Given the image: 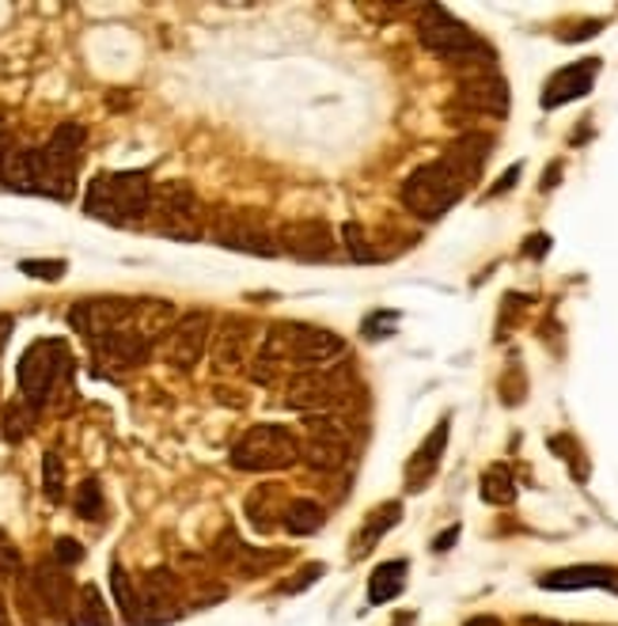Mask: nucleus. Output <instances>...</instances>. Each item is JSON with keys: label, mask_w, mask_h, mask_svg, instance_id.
I'll list each match as a JSON object with an SVG mask.
<instances>
[{"label": "nucleus", "mask_w": 618, "mask_h": 626, "mask_svg": "<svg viewBox=\"0 0 618 626\" xmlns=\"http://www.w3.org/2000/svg\"><path fill=\"white\" fill-rule=\"evenodd\" d=\"M152 191L149 171H99L84 194V213L115 228L141 225L152 213Z\"/></svg>", "instance_id": "f257e3e1"}, {"label": "nucleus", "mask_w": 618, "mask_h": 626, "mask_svg": "<svg viewBox=\"0 0 618 626\" xmlns=\"http://www.w3.org/2000/svg\"><path fill=\"white\" fill-rule=\"evenodd\" d=\"M418 42L441 62L463 68H486L494 65V46L486 39H478L475 31L463 20L448 12L441 4H425L422 15H418Z\"/></svg>", "instance_id": "f03ea898"}, {"label": "nucleus", "mask_w": 618, "mask_h": 626, "mask_svg": "<svg viewBox=\"0 0 618 626\" xmlns=\"http://www.w3.org/2000/svg\"><path fill=\"white\" fill-rule=\"evenodd\" d=\"M467 186L470 183L448 164V160L436 156V160H429V164L410 171L406 183H402V191H399V202H402V209L414 213L418 220L433 225V220H441L448 209H456V202L467 194Z\"/></svg>", "instance_id": "7ed1b4c3"}, {"label": "nucleus", "mask_w": 618, "mask_h": 626, "mask_svg": "<svg viewBox=\"0 0 618 626\" xmlns=\"http://www.w3.org/2000/svg\"><path fill=\"white\" fill-rule=\"evenodd\" d=\"M84 141H88V130L80 122H62L42 149H34V186H39L42 198H73Z\"/></svg>", "instance_id": "20e7f679"}, {"label": "nucleus", "mask_w": 618, "mask_h": 626, "mask_svg": "<svg viewBox=\"0 0 618 626\" xmlns=\"http://www.w3.org/2000/svg\"><path fill=\"white\" fill-rule=\"evenodd\" d=\"M15 380H20V399H28L34 410L50 407L57 391H68L73 380V357H68L62 338H39L23 349L20 365H15Z\"/></svg>", "instance_id": "39448f33"}, {"label": "nucleus", "mask_w": 618, "mask_h": 626, "mask_svg": "<svg viewBox=\"0 0 618 626\" xmlns=\"http://www.w3.org/2000/svg\"><path fill=\"white\" fill-rule=\"evenodd\" d=\"M300 436L289 425H251L236 444H231L228 460L236 471H247V475H273V471H289L293 463H300Z\"/></svg>", "instance_id": "423d86ee"}, {"label": "nucleus", "mask_w": 618, "mask_h": 626, "mask_svg": "<svg viewBox=\"0 0 618 626\" xmlns=\"http://www.w3.org/2000/svg\"><path fill=\"white\" fill-rule=\"evenodd\" d=\"M152 228L167 239H178V244H197L205 236V217L202 198L194 194V186L186 179H167L152 191Z\"/></svg>", "instance_id": "0eeeda50"}, {"label": "nucleus", "mask_w": 618, "mask_h": 626, "mask_svg": "<svg viewBox=\"0 0 618 626\" xmlns=\"http://www.w3.org/2000/svg\"><path fill=\"white\" fill-rule=\"evenodd\" d=\"M349 391H354V373L346 365L312 368V373L289 376L285 407L304 410V414H330L334 407L349 399Z\"/></svg>", "instance_id": "6e6552de"}, {"label": "nucleus", "mask_w": 618, "mask_h": 626, "mask_svg": "<svg viewBox=\"0 0 618 626\" xmlns=\"http://www.w3.org/2000/svg\"><path fill=\"white\" fill-rule=\"evenodd\" d=\"M205 236H209L217 247H225V251L254 255V259H278V255H281L278 231H270L259 217H251V213H239V209L209 213Z\"/></svg>", "instance_id": "1a4fd4ad"}, {"label": "nucleus", "mask_w": 618, "mask_h": 626, "mask_svg": "<svg viewBox=\"0 0 618 626\" xmlns=\"http://www.w3.org/2000/svg\"><path fill=\"white\" fill-rule=\"evenodd\" d=\"M183 612H186V589L175 570L160 565V570H149L137 581V626L175 623Z\"/></svg>", "instance_id": "9d476101"}, {"label": "nucleus", "mask_w": 618, "mask_h": 626, "mask_svg": "<svg viewBox=\"0 0 618 626\" xmlns=\"http://www.w3.org/2000/svg\"><path fill=\"white\" fill-rule=\"evenodd\" d=\"M133 315H137V300L133 296H88V300H76L68 307V327L76 334H84L88 342L107 338L115 331L133 327Z\"/></svg>", "instance_id": "9b49d317"}, {"label": "nucleus", "mask_w": 618, "mask_h": 626, "mask_svg": "<svg viewBox=\"0 0 618 626\" xmlns=\"http://www.w3.org/2000/svg\"><path fill=\"white\" fill-rule=\"evenodd\" d=\"M289 338V368L296 373H312V368H330L346 354V338L326 327H312V323H285Z\"/></svg>", "instance_id": "f8f14e48"}, {"label": "nucleus", "mask_w": 618, "mask_h": 626, "mask_svg": "<svg viewBox=\"0 0 618 626\" xmlns=\"http://www.w3.org/2000/svg\"><path fill=\"white\" fill-rule=\"evenodd\" d=\"M452 110H463V115L505 118L509 115V84H505V76L494 73V65L463 68V80L456 88V99H452Z\"/></svg>", "instance_id": "ddd939ff"}, {"label": "nucleus", "mask_w": 618, "mask_h": 626, "mask_svg": "<svg viewBox=\"0 0 618 626\" xmlns=\"http://www.w3.org/2000/svg\"><path fill=\"white\" fill-rule=\"evenodd\" d=\"M213 346V315L209 312H186L178 315V323L167 331L163 338V357L171 368L178 373H191V368L209 354Z\"/></svg>", "instance_id": "4468645a"}, {"label": "nucleus", "mask_w": 618, "mask_h": 626, "mask_svg": "<svg viewBox=\"0 0 618 626\" xmlns=\"http://www.w3.org/2000/svg\"><path fill=\"white\" fill-rule=\"evenodd\" d=\"M278 244H281V255H293L300 262H326L334 259V231L326 220H293V225H281L278 228Z\"/></svg>", "instance_id": "2eb2a0df"}, {"label": "nucleus", "mask_w": 618, "mask_h": 626, "mask_svg": "<svg viewBox=\"0 0 618 626\" xmlns=\"http://www.w3.org/2000/svg\"><path fill=\"white\" fill-rule=\"evenodd\" d=\"M213 559H217V565H225V570L239 573V578H259V573L285 562V554L254 551V547H247L236 531L225 528V531H220V539H217V547H213Z\"/></svg>", "instance_id": "dca6fc26"}, {"label": "nucleus", "mask_w": 618, "mask_h": 626, "mask_svg": "<svg viewBox=\"0 0 618 626\" xmlns=\"http://www.w3.org/2000/svg\"><path fill=\"white\" fill-rule=\"evenodd\" d=\"M599 65H604L599 57H581V62L557 68L543 88V110H557L573 99H585L592 91V84H596V76H599Z\"/></svg>", "instance_id": "f3484780"}, {"label": "nucleus", "mask_w": 618, "mask_h": 626, "mask_svg": "<svg viewBox=\"0 0 618 626\" xmlns=\"http://www.w3.org/2000/svg\"><path fill=\"white\" fill-rule=\"evenodd\" d=\"M96 357L102 361V368H115V373H126V368H137L152 357V342L144 334H137L133 327L126 331H115L107 338H96L91 342Z\"/></svg>", "instance_id": "a211bd4d"}, {"label": "nucleus", "mask_w": 618, "mask_h": 626, "mask_svg": "<svg viewBox=\"0 0 618 626\" xmlns=\"http://www.w3.org/2000/svg\"><path fill=\"white\" fill-rule=\"evenodd\" d=\"M448 436H452V422L441 418V422L433 425V433L418 444V452L406 463V490L410 494H422L425 486L433 483L436 467H441V460H444V449H448Z\"/></svg>", "instance_id": "6ab92c4d"}, {"label": "nucleus", "mask_w": 618, "mask_h": 626, "mask_svg": "<svg viewBox=\"0 0 618 626\" xmlns=\"http://www.w3.org/2000/svg\"><path fill=\"white\" fill-rule=\"evenodd\" d=\"M247 342H251V323L243 315H225L220 327L213 331V346H209L217 373H236V368H243V361H251L247 357Z\"/></svg>", "instance_id": "aec40b11"}, {"label": "nucleus", "mask_w": 618, "mask_h": 626, "mask_svg": "<svg viewBox=\"0 0 618 626\" xmlns=\"http://www.w3.org/2000/svg\"><path fill=\"white\" fill-rule=\"evenodd\" d=\"M539 589H551V593L607 589V593H618V570L615 565H565V570L543 573V578H539Z\"/></svg>", "instance_id": "412c9836"}, {"label": "nucleus", "mask_w": 618, "mask_h": 626, "mask_svg": "<svg viewBox=\"0 0 618 626\" xmlns=\"http://www.w3.org/2000/svg\"><path fill=\"white\" fill-rule=\"evenodd\" d=\"M31 578H34V589H39V596L46 600L50 615H54L57 623L68 619V612H73V600H76V589H73V578H68L65 565H57L54 559L39 562L31 570Z\"/></svg>", "instance_id": "4be33fe9"}, {"label": "nucleus", "mask_w": 618, "mask_h": 626, "mask_svg": "<svg viewBox=\"0 0 618 626\" xmlns=\"http://www.w3.org/2000/svg\"><path fill=\"white\" fill-rule=\"evenodd\" d=\"M489 152H494V137L483 133V130H470V133H463L456 144H448V149H444V160H448V164L456 168L467 183H478Z\"/></svg>", "instance_id": "5701e85b"}, {"label": "nucleus", "mask_w": 618, "mask_h": 626, "mask_svg": "<svg viewBox=\"0 0 618 626\" xmlns=\"http://www.w3.org/2000/svg\"><path fill=\"white\" fill-rule=\"evenodd\" d=\"M402 520V501H388V505H376L372 512L365 517V525L354 536V547H349V559L360 562L376 551V543H383V536H391Z\"/></svg>", "instance_id": "b1692460"}, {"label": "nucleus", "mask_w": 618, "mask_h": 626, "mask_svg": "<svg viewBox=\"0 0 618 626\" xmlns=\"http://www.w3.org/2000/svg\"><path fill=\"white\" fill-rule=\"evenodd\" d=\"M175 323H178V315H175V304H171V300H152V296L137 300L133 331L144 334L149 342L167 338V331L175 327Z\"/></svg>", "instance_id": "393cba45"}, {"label": "nucleus", "mask_w": 618, "mask_h": 626, "mask_svg": "<svg viewBox=\"0 0 618 626\" xmlns=\"http://www.w3.org/2000/svg\"><path fill=\"white\" fill-rule=\"evenodd\" d=\"M406 589V562L402 559H391L383 565H376L372 578H368V604L380 607V604H391L394 596Z\"/></svg>", "instance_id": "a878e982"}, {"label": "nucleus", "mask_w": 618, "mask_h": 626, "mask_svg": "<svg viewBox=\"0 0 618 626\" xmlns=\"http://www.w3.org/2000/svg\"><path fill=\"white\" fill-rule=\"evenodd\" d=\"M323 525H326V509L319 501H312V497H293L285 505V512H281V528L289 536H315Z\"/></svg>", "instance_id": "bb28decb"}, {"label": "nucleus", "mask_w": 618, "mask_h": 626, "mask_svg": "<svg viewBox=\"0 0 618 626\" xmlns=\"http://www.w3.org/2000/svg\"><path fill=\"white\" fill-rule=\"evenodd\" d=\"M300 460H304L312 471H323V475H330V471H341L349 463V444L346 441H323V436H307Z\"/></svg>", "instance_id": "cd10ccee"}, {"label": "nucleus", "mask_w": 618, "mask_h": 626, "mask_svg": "<svg viewBox=\"0 0 618 626\" xmlns=\"http://www.w3.org/2000/svg\"><path fill=\"white\" fill-rule=\"evenodd\" d=\"M68 626H110V612L102 604L99 585H80L73 600V612H68Z\"/></svg>", "instance_id": "c85d7f7f"}, {"label": "nucleus", "mask_w": 618, "mask_h": 626, "mask_svg": "<svg viewBox=\"0 0 618 626\" xmlns=\"http://www.w3.org/2000/svg\"><path fill=\"white\" fill-rule=\"evenodd\" d=\"M15 596H20V615L28 619V626H54L57 623L54 615H50L46 600H42L39 589H34L31 570H23V578L15 581Z\"/></svg>", "instance_id": "c756f323"}, {"label": "nucleus", "mask_w": 618, "mask_h": 626, "mask_svg": "<svg viewBox=\"0 0 618 626\" xmlns=\"http://www.w3.org/2000/svg\"><path fill=\"white\" fill-rule=\"evenodd\" d=\"M478 494H483V501L489 505H512L517 501V478H512V471L505 467V463H497V467H489L483 475Z\"/></svg>", "instance_id": "7c9ffc66"}, {"label": "nucleus", "mask_w": 618, "mask_h": 626, "mask_svg": "<svg viewBox=\"0 0 618 626\" xmlns=\"http://www.w3.org/2000/svg\"><path fill=\"white\" fill-rule=\"evenodd\" d=\"M34 418H39V410H34L28 399H12V402H8V407H4V441L8 444L28 441L31 429H34Z\"/></svg>", "instance_id": "2f4dec72"}, {"label": "nucleus", "mask_w": 618, "mask_h": 626, "mask_svg": "<svg viewBox=\"0 0 618 626\" xmlns=\"http://www.w3.org/2000/svg\"><path fill=\"white\" fill-rule=\"evenodd\" d=\"M110 593H115V604L122 612V619L137 626V585L130 581V573L122 570V562L110 565Z\"/></svg>", "instance_id": "473e14b6"}, {"label": "nucleus", "mask_w": 618, "mask_h": 626, "mask_svg": "<svg viewBox=\"0 0 618 626\" xmlns=\"http://www.w3.org/2000/svg\"><path fill=\"white\" fill-rule=\"evenodd\" d=\"M341 244H346V251H349V259H354V262H380V259H383V255L376 251L372 244H368L365 228H360L357 220L341 225Z\"/></svg>", "instance_id": "72a5a7b5"}, {"label": "nucleus", "mask_w": 618, "mask_h": 626, "mask_svg": "<svg viewBox=\"0 0 618 626\" xmlns=\"http://www.w3.org/2000/svg\"><path fill=\"white\" fill-rule=\"evenodd\" d=\"M42 490H46V497L54 505L65 497V463H62V452H46V456H42Z\"/></svg>", "instance_id": "f704fd0d"}, {"label": "nucleus", "mask_w": 618, "mask_h": 626, "mask_svg": "<svg viewBox=\"0 0 618 626\" xmlns=\"http://www.w3.org/2000/svg\"><path fill=\"white\" fill-rule=\"evenodd\" d=\"M102 512H107V501H102V486L96 483V478H84L80 490H76V517L102 520Z\"/></svg>", "instance_id": "c9c22d12"}, {"label": "nucleus", "mask_w": 618, "mask_h": 626, "mask_svg": "<svg viewBox=\"0 0 618 626\" xmlns=\"http://www.w3.org/2000/svg\"><path fill=\"white\" fill-rule=\"evenodd\" d=\"M68 270L65 259H23L20 262V273H28L34 281H62Z\"/></svg>", "instance_id": "e433bc0d"}, {"label": "nucleus", "mask_w": 618, "mask_h": 626, "mask_svg": "<svg viewBox=\"0 0 618 626\" xmlns=\"http://www.w3.org/2000/svg\"><path fill=\"white\" fill-rule=\"evenodd\" d=\"M0 578H8V581L23 578V559H20V551H15L12 539L4 536V528H0Z\"/></svg>", "instance_id": "4c0bfd02"}, {"label": "nucleus", "mask_w": 618, "mask_h": 626, "mask_svg": "<svg viewBox=\"0 0 618 626\" xmlns=\"http://www.w3.org/2000/svg\"><path fill=\"white\" fill-rule=\"evenodd\" d=\"M54 562L57 565H65V570H73L76 562H84V547L76 543V539H68V536H62L54 543Z\"/></svg>", "instance_id": "58836bf2"}, {"label": "nucleus", "mask_w": 618, "mask_h": 626, "mask_svg": "<svg viewBox=\"0 0 618 626\" xmlns=\"http://www.w3.org/2000/svg\"><path fill=\"white\" fill-rule=\"evenodd\" d=\"M323 573H326V565H323V562H307L304 570H300V578H296V581H285V585H281V589H285V593H304V589H307V585H315V581H319Z\"/></svg>", "instance_id": "ea45409f"}, {"label": "nucleus", "mask_w": 618, "mask_h": 626, "mask_svg": "<svg viewBox=\"0 0 618 626\" xmlns=\"http://www.w3.org/2000/svg\"><path fill=\"white\" fill-rule=\"evenodd\" d=\"M599 31H604V23H599V20H585V23H577L573 31H562L557 39H562V42H585V39H596Z\"/></svg>", "instance_id": "a19ab883"}, {"label": "nucleus", "mask_w": 618, "mask_h": 626, "mask_svg": "<svg viewBox=\"0 0 618 626\" xmlns=\"http://www.w3.org/2000/svg\"><path fill=\"white\" fill-rule=\"evenodd\" d=\"M520 171H523V164H512L509 171H505V175H501V183H494V186H489V198H497V194L512 191V186L520 183Z\"/></svg>", "instance_id": "79ce46f5"}, {"label": "nucleus", "mask_w": 618, "mask_h": 626, "mask_svg": "<svg viewBox=\"0 0 618 626\" xmlns=\"http://www.w3.org/2000/svg\"><path fill=\"white\" fill-rule=\"evenodd\" d=\"M546 251H551V236H543V231H539V236H531L528 244H523V255H531V259H543Z\"/></svg>", "instance_id": "37998d69"}, {"label": "nucleus", "mask_w": 618, "mask_h": 626, "mask_svg": "<svg viewBox=\"0 0 618 626\" xmlns=\"http://www.w3.org/2000/svg\"><path fill=\"white\" fill-rule=\"evenodd\" d=\"M456 539H459V525H452L448 531H441V536L433 539V551H436V554L452 551V547H456Z\"/></svg>", "instance_id": "c03bdc74"}, {"label": "nucleus", "mask_w": 618, "mask_h": 626, "mask_svg": "<svg viewBox=\"0 0 618 626\" xmlns=\"http://www.w3.org/2000/svg\"><path fill=\"white\" fill-rule=\"evenodd\" d=\"M557 175H562V160H554L551 171L543 175V191H554V186H557Z\"/></svg>", "instance_id": "a18cd8bd"}, {"label": "nucleus", "mask_w": 618, "mask_h": 626, "mask_svg": "<svg viewBox=\"0 0 618 626\" xmlns=\"http://www.w3.org/2000/svg\"><path fill=\"white\" fill-rule=\"evenodd\" d=\"M463 626H505V623L497 619V615H475V619H467Z\"/></svg>", "instance_id": "49530a36"}, {"label": "nucleus", "mask_w": 618, "mask_h": 626, "mask_svg": "<svg viewBox=\"0 0 618 626\" xmlns=\"http://www.w3.org/2000/svg\"><path fill=\"white\" fill-rule=\"evenodd\" d=\"M520 626H562V623H554V619H543V615H523Z\"/></svg>", "instance_id": "de8ad7c7"}, {"label": "nucleus", "mask_w": 618, "mask_h": 626, "mask_svg": "<svg viewBox=\"0 0 618 626\" xmlns=\"http://www.w3.org/2000/svg\"><path fill=\"white\" fill-rule=\"evenodd\" d=\"M0 626H12V615H8V604H4V593H0Z\"/></svg>", "instance_id": "09e8293b"}, {"label": "nucleus", "mask_w": 618, "mask_h": 626, "mask_svg": "<svg viewBox=\"0 0 618 626\" xmlns=\"http://www.w3.org/2000/svg\"><path fill=\"white\" fill-rule=\"evenodd\" d=\"M410 623H414V612H402L399 619H394V626H410Z\"/></svg>", "instance_id": "8fccbe9b"}, {"label": "nucleus", "mask_w": 618, "mask_h": 626, "mask_svg": "<svg viewBox=\"0 0 618 626\" xmlns=\"http://www.w3.org/2000/svg\"><path fill=\"white\" fill-rule=\"evenodd\" d=\"M570 626H588V623H570Z\"/></svg>", "instance_id": "3c124183"}]
</instances>
